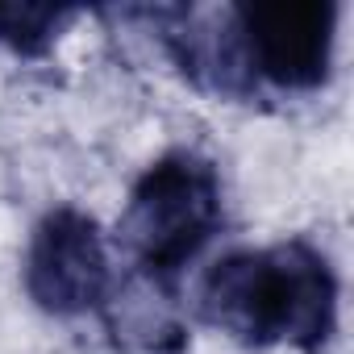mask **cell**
Listing matches in <instances>:
<instances>
[{
	"label": "cell",
	"mask_w": 354,
	"mask_h": 354,
	"mask_svg": "<svg viewBox=\"0 0 354 354\" xmlns=\"http://www.w3.org/2000/svg\"><path fill=\"white\" fill-rule=\"evenodd\" d=\"M196 304L213 329L250 350L292 346L321 354L337 329V275L304 238L230 250L205 271Z\"/></svg>",
	"instance_id": "6da1fadb"
},
{
	"label": "cell",
	"mask_w": 354,
	"mask_h": 354,
	"mask_svg": "<svg viewBox=\"0 0 354 354\" xmlns=\"http://www.w3.org/2000/svg\"><path fill=\"white\" fill-rule=\"evenodd\" d=\"M221 217L225 201L213 158L201 150H167L129 188L117 238L142 279L171 288L175 275L213 242Z\"/></svg>",
	"instance_id": "7a4b0ae2"
},
{
	"label": "cell",
	"mask_w": 354,
	"mask_h": 354,
	"mask_svg": "<svg viewBox=\"0 0 354 354\" xmlns=\"http://www.w3.org/2000/svg\"><path fill=\"white\" fill-rule=\"evenodd\" d=\"M26 292L50 317H80L100 308L113 292V267L100 225L84 209H50L26 250Z\"/></svg>",
	"instance_id": "3957f363"
},
{
	"label": "cell",
	"mask_w": 354,
	"mask_h": 354,
	"mask_svg": "<svg viewBox=\"0 0 354 354\" xmlns=\"http://www.w3.org/2000/svg\"><path fill=\"white\" fill-rule=\"evenodd\" d=\"M250 67L288 92H313L329 80L337 5L333 0H279L234 9Z\"/></svg>",
	"instance_id": "277c9868"
},
{
	"label": "cell",
	"mask_w": 354,
	"mask_h": 354,
	"mask_svg": "<svg viewBox=\"0 0 354 354\" xmlns=\"http://www.w3.org/2000/svg\"><path fill=\"white\" fill-rule=\"evenodd\" d=\"M138 17L150 21L158 46L192 88L225 100H246L259 88L234 9L180 5V9H138Z\"/></svg>",
	"instance_id": "5b68a950"
},
{
	"label": "cell",
	"mask_w": 354,
	"mask_h": 354,
	"mask_svg": "<svg viewBox=\"0 0 354 354\" xmlns=\"http://www.w3.org/2000/svg\"><path fill=\"white\" fill-rule=\"evenodd\" d=\"M158 283L142 279L138 288H125V300L117 296V313H113V329L125 337H138L146 350H162V354H180L184 350V329L175 325V317L167 308H158Z\"/></svg>",
	"instance_id": "8992f818"
},
{
	"label": "cell",
	"mask_w": 354,
	"mask_h": 354,
	"mask_svg": "<svg viewBox=\"0 0 354 354\" xmlns=\"http://www.w3.org/2000/svg\"><path fill=\"white\" fill-rule=\"evenodd\" d=\"M71 21L75 9L63 5H0V42L21 59H42Z\"/></svg>",
	"instance_id": "52a82bcc"
}]
</instances>
